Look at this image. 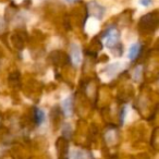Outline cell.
<instances>
[{
    "label": "cell",
    "mask_w": 159,
    "mask_h": 159,
    "mask_svg": "<svg viewBox=\"0 0 159 159\" xmlns=\"http://www.w3.org/2000/svg\"><path fill=\"white\" fill-rule=\"evenodd\" d=\"M159 25V12L155 10L143 16L139 21L137 29L141 35H152Z\"/></svg>",
    "instance_id": "6da1fadb"
},
{
    "label": "cell",
    "mask_w": 159,
    "mask_h": 159,
    "mask_svg": "<svg viewBox=\"0 0 159 159\" xmlns=\"http://www.w3.org/2000/svg\"><path fill=\"white\" fill-rule=\"evenodd\" d=\"M104 37H106V45L109 49L112 50L116 56H121L123 53V46L120 43V34L116 30V27L111 26L102 34Z\"/></svg>",
    "instance_id": "7a4b0ae2"
},
{
    "label": "cell",
    "mask_w": 159,
    "mask_h": 159,
    "mask_svg": "<svg viewBox=\"0 0 159 159\" xmlns=\"http://www.w3.org/2000/svg\"><path fill=\"white\" fill-rule=\"evenodd\" d=\"M48 60L52 66L58 68H63L70 63V58L64 51L62 50H53L49 53Z\"/></svg>",
    "instance_id": "3957f363"
},
{
    "label": "cell",
    "mask_w": 159,
    "mask_h": 159,
    "mask_svg": "<svg viewBox=\"0 0 159 159\" xmlns=\"http://www.w3.org/2000/svg\"><path fill=\"white\" fill-rule=\"evenodd\" d=\"M89 16L86 10V6H81V7H75L73 11L71 12V19L74 23H76L79 26H84L86 19Z\"/></svg>",
    "instance_id": "277c9868"
},
{
    "label": "cell",
    "mask_w": 159,
    "mask_h": 159,
    "mask_svg": "<svg viewBox=\"0 0 159 159\" xmlns=\"http://www.w3.org/2000/svg\"><path fill=\"white\" fill-rule=\"evenodd\" d=\"M10 40H11V44L16 50H22L25 47V44L27 42V35L25 32L22 31H16L14 33H12L11 37H10Z\"/></svg>",
    "instance_id": "5b68a950"
},
{
    "label": "cell",
    "mask_w": 159,
    "mask_h": 159,
    "mask_svg": "<svg viewBox=\"0 0 159 159\" xmlns=\"http://www.w3.org/2000/svg\"><path fill=\"white\" fill-rule=\"evenodd\" d=\"M86 10H87V14L94 18L98 19V20H102L104 18L105 13H106V9H105L102 6H100L98 2L96 1H91L89 5L86 6Z\"/></svg>",
    "instance_id": "8992f818"
},
{
    "label": "cell",
    "mask_w": 159,
    "mask_h": 159,
    "mask_svg": "<svg viewBox=\"0 0 159 159\" xmlns=\"http://www.w3.org/2000/svg\"><path fill=\"white\" fill-rule=\"evenodd\" d=\"M102 49V42H100V39L98 37H94L93 39L91 40V43H89L86 53L91 56V57L95 58V57H97V53L99 52Z\"/></svg>",
    "instance_id": "52a82bcc"
},
{
    "label": "cell",
    "mask_w": 159,
    "mask_h": 159,
    "mask_svg": "<svg viewBox=\"0 0 159 159\" xmlns=\"http://www.w3.org/2000/svg\"><path fill=\"white\" fill-rule=\"evenodd\" d=\"M68 141L66 137H60L57 141V149L59 150V159H68Z\"/></svg>",
    "instance_id": "ba28073f"
},
{
    "label": "cell",
    "mask_w": 159,
    "mask_h": 159,
    "mask_svg": "<svg viewBox=\"0 0 159 159\" xmlns=\"http://www.w3.org/2000/svg\"><path fill=\"white\" fill-rule=\"evenodd\" d=\"M10 87L12 89H16L20 86L21 83V73L19 71H13L9 74V79H8Z\"/></svg>",
    "instance_id": "9c48e42d"
},
{
    "label": "cell",
    "mask_w": 159,
    "mask_h": 159,
    "mask_svg": "<svg viewBox=\"0 0 159 159\" xmlns=\"http://www.w3.org/2000/svg\"><path fill=\"white\" fill-rule=\"evenodd\" d=\"M32 117H33L34 123H35L36 125H39V124H42L43 122H44L45 113H44V111H43L42 109L38 108V107H34V108H33V115H32Z\"/></svg>",
    "instance_id": "30bf717a"
},
{
    "label": "cell",
    "mask_w": 159,
    "mask_h": 159,
    "mask_svg": "<svg viewBox=\"0 0 159 159\" xmlns=\"http://www.w3.org/2000/svg\"><path fill=\"white\" fill-rule=\"evenodd\" d=\"M71 55H72V61L74 64H79L81 62V51L77 45H71Z\"/></svg>",
    "instance_id": "8fae6325"
},
{
    "label": "cell",
    "mask_w": 159,
    "mask_h": 159,
    "mask_svg": "<svg viewBox=\"0 0 159 159\" xmlns=\"http://www.w3.org/2000/svg\"><path fill=\"white\" fill-rule=\"evenodd\" d=\"M141 48H142V46L139 43H136V44L131 46L130 51H129V58H130V60L133 61V60L137 59V57H139V53H141Z\"/></svg>",
    "instance_id": "7c38bea8"
},
{
    "label": "cell",
    "mask_w": 159,
    "mask_h": 159,
    "mask_svg": "<svg viewBox=\"0 0 159 159\" xmlns=\"http://www.w3.org/2000/svg\"><path fill=\"white\" fill-rule=\"evenodd\" d=\"M62 113L66 117H70L72 115V99L66 98L62 102Z\"/></svg>",
    "instance_id": "4fadbf2b"
},
{
    "label": "cell",
    "mask_w": 159,
    "mask_h": 159,
    "mask_svg": "<svg viewBox=\"0 0 159 159\" xmlns=\"http://www.w3.org/2000/svg\"><path fill=\"white\" fill-rule=\"evenodd\" d=\"M139 3L143 6H145V7H147V6H150L152 3V0H139Z\"/></svg>",
    "instance_id": "5bb4252c"
},
{
    "label": "cell",
    "mask_w": 159,
    "mask_h": 159,
    "mask_svg": "<svg viewBox=\"0 0 159 159\" xmlns=\"http://www.w3.org/2000/svg\"><path fill=\"white\" fill-rule=\"evenodd\" d=\"M6 24H5V22H3L2 20H1V19H0V34H2L3 32L6 31Z\"/></svg>",
    "instance_id": "9a60e30c"
},
{
    "label": "cell",
    "mask_w": 159,
    "mask_h": 159,
    "mask_svg": "<svg viewBox=\"0 0 159 159\" xmlns=\"http://www.w3.org/2000/svg\"><path fill=\"white\" fill-rule=\"evenodd\" d=\"M69 3H75V2H77V1H80V0H66Z\"/></svg>",
    "instance_id": "2e32d148"
},
{
    "label": "cell",
    "mask_w": 159,
    "mask_h": 159,
    "mask_svg": "<svg viewBox=\"0 0 159 159\" xmlns=\"http://www.w3.org/2000/svg\"><path fill=\"white\" fill-rule=\"evenodd\" d=\"M0 125H1V118H0Z\"/></svg>",
    "instance_id": "e0dca14e"
}]
</instances>
